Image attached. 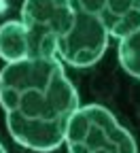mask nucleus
<instances>
[{
    "label": "nucleus",
    "mask_w": 140,
    "mask_h": 153,
    "mask_svg": "<svg viewBox=\"0 0 140 153\" xmlns=\"http://www.w3.org/2000/svg\"><path fill=\"white\" fill-rule=\"evenodd\" d=\"M70 4L76 13L98 19L108 34L119 41L140 28L138 0H70Z\"/></svg>",
    "instance_id": "39448f33"
},
{
    "label": "nucleus",
    "mask_w": 140,
    "mask_h": 153,
    "mask_svg": "<svg viewBox=\"0 0 140 153\" xmlns=\"http://www.w3.org/2000/svg\"><path fill=\"white\" fill-rule=\"evenodd\" d=\"M108 30L98 19L74 11L70 30L57 43V60L64 66L89 68L102 60L108 47Z\"/></svg>",
    "instance_id": "20e7f679"
},
{
    "label": "nucleus",
    "mask_w": 140,
    "mask_h": 153,
    "mask_svg": "<svg viewBox=\"0 0 140 153\" xmlns=\"http://www.w3.org/2000/svg\"><path fill=\"white\" fill-rule=\"evenodd\" d=\"M0 153H7V149H4V145L0 143Z\"/></svg>",
    "instance_id": "6e6552de"
},
{
    "label": "nucleus",
    "mask_w": 140,
    "mask_h": 153,
    "mask_svg": "<svg viewBox=\"0 0 140 153\" xmlns=\"http://www.w3.org/2000/svg\"><path fill=\"white\" fill-rule=\"evenodd\" d=\"M138 2H140V0H138Z\"/></svg>",
    "instance_id": "1a4fd4ad"
},
{
    "label": "nucleus",
    "mask_w": 140,
    "mask_h": 153,
    "mask_svg": "<svg viewBox=\"0 0 140 153\" xmlns=\"http://www.w3.org/2000/svg\"><path fill=\"white\" fill-rule=\"evenodd\" d=\"M0 57L7 64L36 57L34 38L21 19H11V22L0 24Z\"/></svg>",
    "instance_id": "423d86ee"
},
{
    "label": "nucleus",
    "mask_w": 140,
    "mask_h": 153,
    "mask_svg": "<svg viewBox=\"0 0 140 153\" xmlns=\"http://www.w3.org/2000/svg\"><path fill=\"white\" fill-rule=\"evenodd\" d=\"M19 19L34 38L36 57H57V43L70 30L74 9L70 0H24Z\"/></svg>",
    "instance_id": "7ed1b4c3"
},
{
    "label": "nucleus",
    "mask_w": 140,
    "mask_h": 153,
    "mask_svg": "<svg viewBox=\"0 0 140 153\" xmlns=\"http://www.w3.org/2000/svg\"><path fill=\"white\" fill-rule=\"evenodd\" d=\"M0 106L17 145L51 153L66 143L70 117L81 100L57 57H32L0 70Z\"/></svg>",
    "instance_id": "f257e3e1"
},
{
    "label": "nucleus",
    "mask_w": 140,
    "mask_h": 153,
    "mask_svg": "<svg viewBox=\"0 0 140 153\" xmlns=\"http://www.w3.org/2000/svg\"><path fill=\"white\" fill-rule=\"evenodd\" d=\"M64 145L68 153H138L132 132L102 104H83L74 111Z\"/></svg>",
    "instance_id": "f03ea898"
},
{
    "label": "nucleus",
    "mask_w": 140,
    "mask_h": 153,
    "mask_svg": "<svg viewBox=\"0 0 140 153\" xmlns=\"http://www.w3.org/2000/svg\"><path fill=\"white\" fill-rule=\"evenodd\" d=\"M117 55H119V64H121V68L130 76L140 79V28L119 41Z\"/></svg>",
    "instance_id": "0eeeda50"
}]
</instances>
